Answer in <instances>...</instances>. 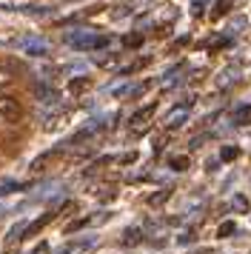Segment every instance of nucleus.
<instances>
[{"mask_svg":"<svg viewBox=\"0 0 251 254\" xmlns=\"http://www.w3.org/2000/svg\"><path fill=\"white\" fill-rule=\"evenodd\" d=\"M68 46H74V52H94V49H103L109 46V37L106 35H97V32H91V29H71L63 35Z\"/></svg>","mask_w":251,"mask_h":254,"instance_id":"nucleus-1","label":"nucleus"},{"mask_svg":"<svg viewBox=\"0 0 251 254\" xmlns=\"http://www.w3.org/2000/svg\"><path fill=\"white\" fill-rule=\"evenodd\" d=\"M23 120V106L14 94H0V123H9V126H17Z\"/></svg>","mask_w":251,"mask_h":254,"instance_id":"nucleus-2","label":"nucleus"},{"mask_svg":"<svg viewBox=\"0 0 251 254\" xmlns=\"http://www.w3.org/2000/svg\"><path fill=\"white\" fill-rule=\"evenodd\" d=\"M191 106H194V97H186L180 106H174L169 115H166V123H163V126L166 128H180L183 123L188 120V109H191Z\"/></svg>","mask_w":251,"mask_h":254,"instance_id":"nucleus-3","label":"nucleus"},{"mask_svg":"<svg viewBox=\"0 0 251 254\" xmlns=\"http://www.w3.org/2000/svg\"><path fill=\"white\" fill-rule=\"evenodd\" d=\"M20 46H23V52H26L29 58H49V55H52V43H49V40H37V37H23Z\"/></svg>","mask_w":251,"mask_h":254,"instance_id":"nucleus-4","label":"nucleus"},{"mask_svg":"<svg viewBox=\"0 0 251 254\" xmlns=\"http://www.w3.org/2000/svg\"><path fill=\"white\" fill-rule=\"evenodd\" d=\"M103 128H106V123H103V120H89L83 128H77V131H74L71 146H80V143H89V140H94V137L103 131Z\"/></svg>","mask_w":251,"mask_h":254,"instance_id":"nucleus-5","label":"nucleus"},{"mask_svg":"<svg viewBox=\"0 0 251 254\" xmlns=\"http://www.w3.org/2000/svg\"><path fill=\"white\" fill-rule=\"evenodd\" d=\"M154 112H157V103H148L146 109H137L134 115L128 117V126H131V128H143L148 120L154 117Z\"/></svg>","mask_w":251,"mask_h":254,"instance_id":"nucleus-6","label":"nucleus"},{"mask_svg":"<svg viewBox=\"0 0 251 254\" xmlns=\"http://www.w3.org/2000/svg\"><path fill=\"white\" fill-rule=\"evenodd\" d=\"M14 80H17V66L11 60H0V89L11 86Z\"/></svg>","mask_w":251,"mask_h":254,"instance_id":"nucleus-7","label":"nucleus"},{"mask_svg":"<svg viewBox=\"0 0 251 254\" xmlns=\"http://www.w3.org/2000/svg\"><path fill=\"white\" fill-rule=\"evenodd\" d=\"M60 151H63V146H57V149H52V151H43L40 157H34V160H32V166H29V169H32V172H43V166L49 160H55Z\"/></svg>","mask_w":251,"mask_h":254,"instance_id":"nucleus-8","label":"nucleus"},{"mask_svg":"<svg viewBox=\"0 0 251 254\" xmlns=\"http://www.w3.org/2000/svg\"><path fill=\"white\" fill-rule=\"evenodd\" d=\"M52 220H55V211H49V214H43V217H37V220H34V223H29V226H26V231H23V234H26V237H34V234H37V231L43 229L46 223H52Z\"/></svg>","mask_w":251,"mask_h":254,"instance_id":"nucleus-9","label":"nucleus"},{"mask_svg":"<svg viewBox=\"0 0 251 254\" xmlns=\"http://www.w3.org/2000/svg\"><path fill=\"white\" fill-rule=\"evenodd\" d=\"M231 123H234V126H249V123H251V103H249V106H240V109H234V115H231Z\"/></svg>","mask_w":251,"mask_h":254,"instance_id":"nucleus-10","label":"nucleus"},{"mask_svg":"<svg viewBox=\"0 0 251 254\" xmlns=\"http://www.w3.org/2000/svg\"><path fill=\"white\" fill-rule=\"evenodd\" d=\"M66 120H68V112H57V115H52L49 120H46V131H57V128H63L66 126Z\"/></svg>","mask_w":251,"mask_h":254,"instance_id":"nucleus-11","label":"nucleus"},{"mask_svg":"<svg viewBox=\"0 0 251 254\" xmlns=\"http://www.w3.org/2000/svg\"><path fill=\"white\" fill-rule=\"evenodd\" d=\"M26 183L23 180H0V194H14V191H23Z\"/></svg>","mask_w":251,"mask_h":254,"instance_id":"nucleus-12","label":"nucleus"},{"mask_svg":"<svg viewBox=\"0 0 251 254\" xmlns=\"http://www.w3.org/2000/svg\"><path fill=\"white\" fill-rule=\"evenodd\" d=\"M169 169H174V172H186V169H188V157H186V154H174V157H169Z\"/></svg>","mask_w":251,"mask_h":254,"instance_id":"nucleus-13","label":"nucleus"},{"mask_svg":"<svg viewBox=\"0 0 251 254\" xmlns=\"http://www.w3.org/2000/svg\"><path fill=\"white\" fill-rule=\"evenodd\" d=\"M140 240H143V231H140V229H126L123 246H134V243H140Z\"/></svg>","mask_w":251,"mask_h":254,"instance_id":"nucleus-14","label":"nucleus"},{"mask_svg":"<svg viewBox=\"0 0 251 254\" xmlns=\"http://www.w3.org/2000/svg\"><path fill=\"white\" fill-rule=\"evenodd\" d=\"M89 86H91V80H89V77H77V80H71V86H68V92H71V94H80V92H86Z\"/></svg>","mask_w":251,"mask_h":254,"instance_id":"nucleus-15","label":"nucleus"},{"mask_svg":"<svg viewBox=\"0 0 251 254\" xmlns=\"http://www.w3.org/2000/svg\"><path fill=\"white\" fill-rule=\"evenodd\" d=\"M123 46H126V49H137V46H143V32L126 35V37H123Z\"/></svg>","mask_w":251,"mask_h":254,"instance_id":"nucleus-16","label":"nucleus"},{"mask_svg":"<svg viewBox=\"0 0 251 254\" xmlns=\"http://www.w3.org/2000/svg\"><path fill=\"white\" fill-rule=\"evenodd\" d=\"M234 157H240V149H237V146H223V149H220V160H223V163L234 160Z\"/></svg>","mask_w":251,"mask_h":254,"instance_id":"nucleus-17","label":"nucleus"},{"mask_svg":"<svg viewBox=\"0 0 251 254\" xmlns=\"http://www.w3.org/2000/svg\"><path fill=\"white\" fill-rule=\"evenodd\" d=\"M169 197H171V189H163V191H157V194L148 197V206H160V203H166Z\"/></svg>","mask_w":251,"mask_h":254,"instance_id":"nucleus-18","label":"nucleus"},{"mask_svg":"<svg viewBox=\"0 0 251 254\" xmlns=\"http://www.w3.org/2000/svg\"><path fill=\"white\" fill-rule=\"evenodd\" d=\"M26 3H32V0H0V6H3V9H11V12L23 9Z\"/></svg>","mask_w":251,"mask_h":254,"instance_id":"nucleus-19","label":"nucleus"},{"mask_svg":"<svg viewBox=\"0 0 251 254\" xmlns=\"http://www.w3.org/2000/svg\"><path fill=\"white\" fill-rule=\"evenodd\" d=\"M231 206L237 208L240 214H246V211H249V200H246L243 194H234V200H231Z\"/></svg>","mask_w":251,"mask_h":254,"instance_id":"nucleus-20","label":"nucleus"},{"mask_svg":"<svg viewBox=\"0 0 251 254\" xmlns=\"http://www.w3.org/2000/svg\"><path fill=\"white\" fill-rule=\"evenodd\" d=\"M234 231H237V226H234V223L228 220V223H223V226L217 229V234H220V237H228V234H234Z\"/></svg>","mask_w":251,"mask_h":254,"instance_id":"nucleus-21","label":"nucleus"},{"mask_svg":"<svg viewBox=\"0 0 251 254\" xmlns=\"http://www.w3.org/2000/svg\"><path fill=\"white\" fill-rule=\"evenodd\" d=\"M117 58H120V55H112V52H109V58H100V60H97V66L109 69V66H114V63H117Z\"/></svg>","mask_w":251,"mask_h":254,"instance_id":"nucleus-22","label":"nucleus"},{"mask_svg":"<svg viewBox=\"0 0 251 254\" xmlns=\"http://www.w3.org/2000/svg\"><path fill=\"white\" fill-rule=\"evenodd\" d=\"M23 12L26 14H37V17H40V14H52V9H49V6H34V9H23Z\"/></svg>","mask_w":251,"mask_h":254,"instance_id":"nucleus-23","label":"nucleus"},{"mask_svg":"<svg viewBox=\"0 0 251 254\" xmlns=\"http://www.w3.org/2000/svg\"><path fill=\"white\" fill-rule=\"evenodd\" d=\"M231 3H234V0H217V14H226L228 9H231Z\"/></svg>","mask_w":251,"mask_h":254,"instance_id":"nucleus-24","label":"nucleus"},{"mask_svg":"<svg viewBox=\"0 0 251 254\" xmlns=\"http://www.w3.org/2000/svg\"><path fill=\"white\" fill-rule=\"evenodd\" d=\"M117 160L123 163V166H128V163H134V160H137V151H128V154H123V157H117Z\"/></svg>","mask_w":251,"mask_h":254,"instance_id":"nucleus-25","label":"nucleus"},{"mask_svg":"<svg viewBox=\"0 0 251 254\" xmlns=\"http://www.w3.org/2000/svg\"><path fill=\"white\" fill-rule=\"evenodd\" d=\"M194 240V234H183V237H177V243H183V246H186V243H191Z\"/></svg>","mask_w":251,"mask_h":254,"instance_id":"nucleus-26","label":"nucleus"},{"mask_svg":"<svg viewBox=\"0 0 251 254\" xmlns=\"http://www.w3.org/2000/svg\"><path fill=\"white\" fill-rule=\"evenodd\" d=\"M71 3H74V0H71Z\"/></svg>","mask_w":251,"mask_h":254,"instance_id":"nucleus-27","label":"nucleus"}]
</instances>
